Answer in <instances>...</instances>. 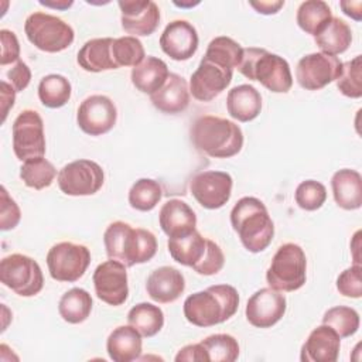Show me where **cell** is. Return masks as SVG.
Segmentation results:
<instances>
[{
	"instance_id": "obj_30",
	"label": "cell",
	"mask_w": 362,
	"mask_h": 362,
	"mask_svg": "<svg viewBox=\"0 0 362 362\" xmlns=\"http://www.w3.org/2000/svg\"><path fill=\"white\" fill-rule=\"evenodd\" d=\"M314 41L321 52L337 57L349 48L352 41V31L344 20L332 16L327 25L314 37Z\"/></svg>"
},
{
	"instance_id": "obj_33",
	"label": "cell",
	"mask_w": 362,
	"mask_h": 362,
	"mask_svg": "<svg viewBox=\"0 0 362 362\" xmlns=\"http://www.w3.org/2000/svg\"><path fill=\"white\" fill-rule=\"evenodd\" d=\"M127 322L134 327L141 337H154L164 325V313L151 303H139L127 313Z\"/></svg>"
},
{
	"instance_id": "obj_39",
	"label": "cell",
	"mask_w": 362,
	"mask_h": 362,
	"mask_svg": "<svg viewBox=\"0 0 362 362\" xmlns=\"http://www.w3.org/2000/svg\"><path fill=\"white\" fill-rule=\"evenodd\" d=\"M209 362H233L239 356L238 339L229 334H214L201 341Z\"/></svg>"
},
{
	"instance_id": "obj_46",
	"label": "cell",
	"mask_w": 362,
	"mask_h": 362,
	"mask_svg": "<svg viewBox=\"0 0 362 362\" xmlns=\"http://www.w3.org/2000/svg\"><path fill=\"white\" fill-rule=\"evenodd\" d=\"M0 40H1V55L0 64L7 65L11 62H17L20 57V44L17 35L10 30H0Z\"/></svg>"
},
{
	"instance_id": "obj_50",
	"label": "cell",
	"mask_w": 362,
	"mask_h": 362,
	"mask_svg": "<svg viewBox=\"0 0 362 362\" xmlns=\"http://www.w3.org/2000/svg\"><path fill=\"white\" fill-rule=\"evenodd\" d=\"M257 13L260 14H266V16H270V14H276L283 6H284V1L281 0H269V1H250L249 3Z\"/></svg>"
},
{
	"instance_id": "obj_1",
	"label": "cell",
	"mask_w": 362,
	"mask_h": 362,
	"mask_svg": "<svg viewBox=\"0 0 362 362\" xmlns=\"http://www.w3.org/2000/svg\"><path fill=\"white\" fill-rule=\"evenodd\" d=\"M239 307L238 290L230 284H215L188 296L184 317L195 327H214L228 321Z\"/></svg>"
},
{
	"instance_id": "obj_31",
	"label": "cell",
	"mask_w": 362,
	"mask_h": 362,
	"mask_svg": "<svg viewBox=\"0 0 362 362\" xmlns=\"http://www.w3.org/2000/svg\"><path fill=\"white\" fill-rule=\"evenodd\" d=\"M92 305L90 294L85 288L74 287L59 298L58 313L64 321L69 324H81L90 315Z\"/></svg>"
},
{
	"instance_id": "obj_12",
	"label": "cell",
	"mask_w": 362,
	"mask_h": 362,
	"mask_svg": "<svg viewBox=\"0 0 362 362\" xmlns=\"http://www.w3.org/2000/svg\"><path fill=\"white\" fill-rule=\"evenodd\" d=\"M342 71V62L338 57L325 52L307 54L297 62V83L307 90H318L338 79Z\"/></svg>"
},
{
	"instance_id": "obj_40",
	"label": "cell",
	"mask_w": 362,
	"mask_h": 362,
	"mask_svg": "<svg viewBox=\"0 0 362 362\" xmlns=\"http://www.w3.org/2000/svg\"><path fill=\"white\" fill-rule=\"evenodd\" d=\"M112 52H113V61L117 68L120 66L134 68L146 58V52L141 41L137 37H132V35L115 38L112 44Z\"/></svg>"
},
{
	"instance_id": "obj_8",
	"label": "cell",
	"mask_w": 362,
	"mask_h": 362,
	"mask_svg": "<svg viewBox=\"0 0 362 362\" xmlns=\"http://www.w3.org/2000/svg\"><path fill=\"white\" fill-rule=\"evenodd\" d=\"M0 280L21 297H33L44 287V276L40 264L33 257L21 253H13L1 259Z\"/></svg>"
},
{
	"instance_id": "obj_2",
	"label": "cell",
	"mask_w": 362,
	"mask_h": 362,
	"mask_svg": "<svg viewBox=\"0 0 362 362\" xmlns=\"http://www.w3.org/2000/svg\"><path fill=\"white\" fill-rule=\"evenodd\" d=\"M103 245L109 259L122 262L126 267L151 260L157 252L156 236L143 228L127 222H112L103 233Z\"/></svg>"
},
{
	"instance_id": "obj_53",
	"label": "cell",
	"mask_w": 362,
	"mask_h": 362,
	"mask_svg": "<svg viewBox=\"0 0 362 362\" xmlns=\"http://www.w3.org/2000/svg\"><path fill=\"white\" fill-rule=\"evenodd\" d=\"M174 4H175V6H180V7H192V6L198 4V1H195V3H192V1H189V3H178V1H174Z\"/></svg>"
},
{
	"instance_id": "obj_23",
	"label": "cell",
	"mask_w": 362,
	"mask_h": 362,
	"mask_svg": "<svg viewBox=\"0 0 362 362\" xmlns=\"http://www.w3.org/2000/svg\"><path fill=\"white\" fill-rule=\"evenodd\" d=\"M189 86L178 74H170L164 85L150 95V100L156 109L163 113L175 115L184 112L189 105Z\"/></svg>"
},
{
	"instance_id": "obj_16",
	"label": "cell",
	"mask_w": 362,
	"mask_h": 362,
	"mask_svg": "<svg viewBox=\"0 0 362 362\" xmlns=\"http://www.w3.org/2000/svg\"><path fill=\"white\" fill-rule=\"evenodd\" d=\"M233 69L202 57L189 79V93L199 102H211L230 83Z\"/></svg>"
},
{
	"instance_id": "obj_48",
	"label": "cell",
	"mask_w": 362,
	"mask_h": 362,
	"mask_svg": "<svg viewBox=\"0 0 362 362\" xmlns=\"http://www.w3.org/2000/svg\"><path fill=\"white\" fill-rule=\"evenodd\" d=\"M175 361H188V362H209L208 354L201 342L198 344H189L182 346L178 354L175 355Z\"/></svg>"
},
{
	"instance_id": "obj_28",
	"label": "cell",
	"mask_w": 362,
	"mask_h": 362,
	"mask_svg": "<svg viewBox=\"0 0 362 362\" xmlns=\"http://www.w3.org/2000/svg\"><path fill=\"white\" fill-rule=\"evenodd\" d=\"M170 72L167 64L153 55L146 57L139 65L132 69V83L141 93L153 95L167 81Z\"/></svg>"
},
{
	"instance_id": "obj_34",
	"label": "cell",
	"mask_w": 362,
	"mask_h": 362,
	"mask_svg": "<svg viewBox=\"0 0 362 362\" xmlns=\"http://www.w3.org/2000/svg\"><path fill=\"white\" fill-rule=\"evenodd\" d=\"M71 82L58 74H49L40 81L38 98L40 102L49 109H58L68 103L71 99Z\"/></svg>"
},
{
	"instance_id": "obj_6",
	"label": "cell",
	"mask_w": 362,
	"mask_h": 362,
	"mask_svg": "<svg viewBox=\"0 0 362 362\" xmlns=\"http://www.w3.org/2000/svg\"><path fill=\"white\" fill-rule=\"evenodd\" d=\"M307 279V257L301 246L284 243L274 253L266 272L269 287L281 293L301 288Z\"/></svg>"
},
{
	"instance_id": "obj_13",
	"label": "cell",
	"mask_w": 362,
	"mask_h": 362,
	"mask_svg": "<svg viewBox=\"0 0 362 362\" xmlns=\"http://www.w3.org/2000/svg\"><path fill=\"white\" fill-rule=\"evenodd\" d=\"M233 180L225 171L208 170L198 173L189 182V191L195 201L205 209L222 208L232 195Z\"/></svg>"
},
{
	"instance_id": "obj_49",
	"label": "cell",
	"mask_w": 362,
	"mask_h": 362,
	"mask_svg": "<svg viewBox=\"0 0 362 362\" xmlns=\"http://www.w3.org/2000/svg\"><path fill=\"white\" fill-rule=\"evenodd\" d=\"M14 100H16V89L6 81H1V113H3L1 120L3 122L6 120L8 110L14 106Z\"/></svg>"
},
{
	"instance_id": "obj_41",
	"label": "cell",
	"mask_w": 362,
	"mask_h": 362,
	"mask_svg": "<svg viewBox=\"0 0 362 362\" xmlns=\"http://www.w3.org/2000/svg\"><path fill=\"white\" fill-rule=\"evenodd\" d=\"M362 58L356 55L351 61L342 62V71L338 76L337 88L339 92L351 99H359L362 96Z\"/></svg>"
},
{
	"instance_id": "obj_51",
	"label": "cell",
	"mask_w": 362,
	"mask_h": 362,
	"mask_svg": "<svg viewBox=\"0 0 362 362\" xmlns=\"http://www.w3.org/2000/svg\"><path fill=\"white\" fill-rule=\"evenodd\" d=\"M339 7L342 8L344 14L351 17L355 21H361L362 18V1H341Z\"/></svg>"
},
{
	"instance_id": "obj_25",
	"label": "cell",
	"mask_w": 362,
	"mask_h": 362,
	"mask_svg": "<svg viewBox=\"0 0 362 362\" xmlns=\"http://www.w3.org/2000/svg\"><path fill=\"white\" fill-rule=\"evenodd\" d=\"M331 188L335 204L339 208L354 211L362 206V177L356 170L342 168L334 173Z\"/></svg>"
},
{
	"instance_id": "obj_52",
	"label": "cell",
	"mask_w": 362,
	"mask_h": 362,
	"mask_svg": "<svg viewBox=\"0 0 362 362\" xmlns=\"http://www.w3.org/2000/svg\"><path fill=\"white\" fill-rule=\"evenodd\" d=\"M40 4H42V6H45V7H52V8H61V10H64V8H68V7H71L72 4H74V1H65V0H62V1H40Z\"/></svg>"
},
{
	"instance_id": "obj_19",
	"label": "cell",
	"mask_w": 362,
	"mask_h": 362,
	"mask_svg": "<svg viewBox=\"0 0 362 362\" xmlns=\"http://www.w3.org/2000/svg\"><path fill=\"white\" fill-rule=\"evenodd\" d=\"M198 33L187 20L168 23L160 37V47L174 61H187L198 49Z\"/></svg>"
},
{
	"instance_id": "obj_32",
	"label": "cell",
	"mask_w": 362,
	"mask_h": 362,
	"mask_svg": "<svg viewBox=\"0 0 362 362\" xmlns=\"http://www.w3.org/2000/svg\"><path fill=\"white\" fill-rule=\"evenodd\" d=\"M332 18V13L329 6L322 1V0H307L303 1L298 8H297V14H296V21L298 24V27L315 37L325 25Z\"/></svg>"
},
{
	"instance_id": "obj_10",
	"label": "cell",
	"mask_w": 362,
	"mask_h": 362,
	"mask_svg": "<svg viewBox=\"0 0 362 362\" xmlns=\"http://www.w3.org/2000/svg\"><path fill=\"white\" fill-rule=\"evenodd\" d=\"M57 181L65 195L86 197L96 194L102 188L105 173L96 161L81 158L65 164L59 170Z\"/></svg>"
},
{
	"instance_id": "obj_17",
	"label": "cell",
	"mask_w": 362,
	"mask_h": 362,
	"mask_svg": "<svg viewBox=\"0 0 362 362\" xmlns=\"http://www.w3.org/2000/svg\"><path fill=\"white\" fill-rule=\"evenodd\" d=\"M287 308L286 297L281 291L272 287L257 290L247 300L246 320L256 328H270L277 324Z\"/></svg>"
},
{
	"instance_id": "obj_18",
	"label": "cell",
	"mask_w": 362,
	"mask_h": 362,
	"mask_svg": "<svg viewBox=\"0 0 362 362\" xmlns=\"http://www.w3.org/2000/svg\"><path fill=\"white\" fill-rule=\"evenodd\" d=\"M122 28L132 37L153 34L160 23L158 6L151 0H120Z\"/></svg>"
},
{
	"instance_id": "obj_5",
	"label": "cell",
	"mask_w": 362,
	"mask_h": 362,
	"mask_svg": "<svg viewBox=\"0 0 362 362\" xmlns=\"http://www.w3.org/2000/svg\"><path fill=\"white\" fill-rule=\"evenodd\" d=\"M245 78L260 82L274 93H286L293 86V75L288 62L264 48H243L240 62L236 68Z\"/></svg>"
},
{
	"instance_id": "obj_26",
	"label": "cell",
	"mask_w": 362,
	"mask_h": 362,
	"mask_svg": "<svg viewBox=\"0 0 362 362\" xmlns=\"http://www.w3.org/2000/svg\"><path fill=\"white\" fill-rule=\"evenodd\" d=\"M226 109L235 120L242 123L250 122L256 119L262 110V95L249 83L238 85L228 92Z\"/></svg>"
},
{
	"instance_id": "obj_15",
	"label": "cell",
	"mask_w": 362,
	"mask_h": 362,
	"mask_svg": "<svg viewBox=\"0 0 362 362\" xmlns=\"http://www.w3.org/2000/svg\"><path fill=\"white\" fill-rule=\"evenodd\" d=\"M95 293L103 303L117 307L122 305L129 297L127 272L126 266L119 262L109 259L100 263L92 276Z\"/></svg>"
},
{
	"instance_id": "obj_7",
	"label": "cell",
	"mask_w": 362,
	"mask_h": 362,
	"mask_svg": "<svg viewBox=\"0 0 362 362\" xmlns=\"http://www.w3.org/2000/svg\"><path fill=\"white\" fill-rule=\"evenodd\" d=\"M27 40L44 52H61L75 38L74 28L62 18L42 11L30 14L24 23Z\"/></svg>"
},
{
	"instance_id": "obj_3",
	"label": "cell",
	"mask_w": 362,
	"mask_h": 362,
	"mask_svg": "<svg viewBox=\"0 0 362 362\" xmlns=\"http://www.w3.org/2000/svg\"><path fill=\"white\" fill-rule=\"evenodd\" d=\"M194 147L214 158H229L243 147L242 129L232 120L219 116H201L189 130Z\"/></svg>"
},
{
	"instance_id": "obj_14",
	"label": "cell",
	"mask_w": 362,
	"mask_h": 362,
	"mask_svg": "<svg viewBox=\"0 0 362 362\" xmlns=\"http://www.w3.org/2000/svg\"><path fill=\"white\" fill-rule=\"evenodd\" d=\"M116 120V105L105 95H90L83 99L78 107L76 123L79 129L89 136H102L110 132Z\"/></svg>"
},
{
	"instance_id": "obj_21",
	"label": "cell",
	"mask_w": 362,
	"mask_h": 362,
	"mask_svg": "<svg viewBox=\"0 0 362 362\" xmlns=\"http://www.w3.org/2000/svg\"><path fill=\"white\" fill-rule=\"evenodd\" d=\"M146 290L148 297L156 303H174L185 290V279L178 269L161 266L153 270L147 277Z\"/></svg>"
},
{
	"instance_id": "obj_11",
	"label": "cell",
	"mask_w": 362,
	"mask_h": 362,
	"mask_svg": "<svg viewBox=\"0 0 362 362\" xmlns=\"http://www.w3.org/2000/svg\"><path fill=\"white\" fill-rule=\"evenodd\" d=\"M13 151L20 161H27L45 154L44 122L38 112L25 109L13 123Z\"/></svg>"
},
{
	"instance_id": "obj_44",
	"label": "cell",
	"mask_w": 362,
	"mask_h": 362,
	"mask_svg": "<svg viewBox=\"0 0 362 362\" xmlns=\"http://www.w3.org/2000/svg\"><path fill=\"white\" fill-rule=\"evenodd\" d=\"M223 263H225V255H223L221 246L218 243H215L214 240L208 239V246H206V252H205L204 257L192 269H194V272H197L201 276H212V274H216L218 272H221V269L223 267Z\"/></svg>"
},
{
	"instance_id": "obj_43",
	"label": "cell",
	"mask_w": 362,
	"mask_h": 362,
	"mask_svg": "<svg viewBox=\"0 0 362 362\" xmlns=\"http://www.w3.org/2000/svg\"><path fill=\"white\" fill-rule=\"evenodd\" d=\"M362 266L352 264L345 269L337 279V290L339 294L349 298H359L362 296Z\"/></svg>"
},
{
	"instance_id": "obj_47",
	"label": "cell",
	"mask_w": 362,
	"mask_h": 362,
	"mask_svg": "<svg viewBox=\"0 0 362 362\" xmlns=\"http://www.w3.org/2000/svg\"><path fill=\"white\" fill-rule=\"evenodd\" d=\"M7 78L10 79L11 86L16 89V92H21L28 86L31 81V71L25 62L18 59L16 65L7 72Z\"/></svg>"
},
{
	"instance_id": "obj_27",
	"label": "cell",
	"mask_w": 362,
	"mask_h": 362,
	"mask_svg": "<svg viewBox=\"0 0 362 362\" xmlns=\"http://www.w3.org/2000/svg\"><path fill=\"white\" fill-rule=\"evenodd\" d=\"M115 38H92L86 41L78 52V65L88 72H102L117 69L113 61L112 44Z\"/></svg>"
},
{
	"instance_id": "obj_29",
	"label": "cell",
	"mask_w": 362,
	"mask_h": 362,
	"mask_svg": "<svg viewBox=\"0 0 362 362\" xmlns=\"http://www.w3.org/2000/svg\"><path fill=\"white\" fill-rule=\"evenodd\" d=\"M170 256L182 266L194 267L204 257L208 246V239L197 229L181 238H168L167 242Z\"/></svg>"
},
{
	"instance_id": "obj_45",
	"label": "cell",
	"mask_w": 362,
	"mask_h": 362,
	"mask_svg": "<svg viewBox=\"0 0 362 362\" xmlns=\"http://www.w3.org/2000/svg\"><path fill=\"white\" fill-rule=\"evenodd\" d=\"M21 219V211L17 202L8 195L6 187L0 188V229H14Z\"/></svg>"
},
{
	"instance_id": "obj_42",
	"label": "cell",
	"mask_w": 362,
	"mask_h": 362,
	"mask_svg": "<svg viewBox=\"0 0 362 362\" xmlns=\"http://www.w3.org/2000/svg\"><path fill=\"white\" fill-rule=\"evenodd\" d=\"M294 199L301 209L317 211L327 199V188L320 181L305 180L297 185Z\"/></svg>"
},
{
	"instance_id": "obj_22",
	"label": "cell",
	"mask_w": 362,
	"mask_h": 362,
	"mask_svg": "<svg viewBox=\"0 0 362 362\" xmlns=\"http://www.w3.org/2000/svg\"><path fill=\"white\" fill-rule=\"evenodd\" d=\"M158 222L168 238H181L197 229L194 209L178 198L168 199L158 212Z\"/></svg>"
},
{
	"instance_id": "obj_9",
	"label": "cell",
	"mask_w": 362,
	"mask_h": 362,
	"mask_svg": "<svg viewBox=\"0 0 362 362\" xmlns=\"http://www.w3.org/2000/svg\"><path fill=\"white\" fill-rule=\"evenodd\" d=\"M90 263V252L85 245L59 242L47 253V266L57 281L74 283L79 280Z\"/></svg>"
},
{
	"instance_id": "obj_20",
	"label": "cell",
	"mask_w": 362,
	"mask_h": 362,
	"mask_svg": "<svg viewBox=\"0 0 362 362\" xmlns=\"http://www.w3.org/2000/svg\"><path fill=\"white\" fill-rule=\"evenodd\" d=\"M341 337L329 325L314 328L301 346L303 362H335L339 355Z\"/></svg>"
},
{
	"instance_id": "obj_36",
	"label": "cell",
	"mask_w": 362,
	"mask_h": 362,
	"mask_svg": "<svg viewBox=\"0 0 362 362\" xmlns=\"http://www.w3.org/2000/svg\"><path fill=\"white\" fill-rule=\"evenodd\" d=\"M163 197V188L153 178L137 180L129 191V204L133 209L148 212L157 206Z\"/></svg>"
},
{
	"instance_id": "obj_35",
	"label": "cell",
	"mask_w": 362,
	"mask_h": 362,
	"mask_svg": "<svg viewBox=\"0 0 362 362\" xmlns=\"http://www.w3.org/2000/svg\"><path fill=\"white\" fill-rule=\"evenodd\" d=\"M57 177V170L51 161L44 157L30 158L23 161L20 168V178L33 189H44L52 184Z\"/></svg>"
},
{
	"instance_id": "obj_37",
	"label": "cell",
	"mask_w": 362,
	"mask_h": 362,
	"mask_svg": "<svg viewBox=\"0 0 362 362\" xmlns=\"http://www.w3.org/2000/svg\"><path fill=\"white\" fill-rule=\"evenodd\" d=\"M242 51L243 48L240 47L239 42L232 40L230 37H215L209 44L205 51L204 58L211 59L222 66H226L229 69L238 68L240 58H242Z\"/></svg>"
},
{
	"instance_id": "obj_38",
	"label": "cell",
	"mask_w": 362,
	"mask_h": 362,
	"mask_svg": "<svg viewBox=\"0 0 362 362\" xmlns=\"http://www.w3.org/2000/svg\"><path fill=\"white\" fill-rule=\"evenodd\" d=\"M359 314L355 308L346 305H335L324 313L322 324L329 325L341 338L354 335L359 328Z\"/></svg>"
},
{
	"instance_id": "obj_24",
	"label": "cell",
	"mask_w": 362,
	"mask_h": 362,
	"mask_svg": "<svg viewBox=\"0 0 362 362\" xmlns=\"http://www.w3.org/2000/svg\"><path fill=\"white\" fill-rule=\"evenodd\" d=\"M141 349V334L130 324L115 328L106 341V351L109 358L115 362H132L140 359Z\"/></svg>"
},
{
	"instance_id": "obj_4",
	"label": "cell",
	"mask_w": 362,
	"mask_h": 362,
	"mask_svg": "<svg viewBox=\"0 0 362 362\" xmlns=\"http://www.w3.org/2000/svg\"><path fill=\"white\" fill-rule=\"evenodd\" d=\"M230 225L245 249L252 253L267 249L274 236V223L267 208L255 197H243L233 205Z\"/></svg>"
}]
</instances>
